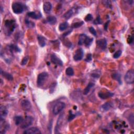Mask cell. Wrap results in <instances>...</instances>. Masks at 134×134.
<instances>
[{"label":"cell","mask_w":134,"mask_h":134,"mask_svg":"<svg viewBox=\"0 0 134 134\" xmlns=\"http://www.w3.org/2000/svg\"><path fill=\"white\" fill-rule=\"evenodd\" d=\"M25 6L23 3L19 2H15L12 5V8L15 14H19L22 13L24 11Z\"/></svg>","instance_id":"cell-1"},{"label":"cell","mask_w":134,"mask_h":134,"mask_svg":"<svg viewBox=\"0 0 134 134\" xmlns=\"http://www.w3.org/2000/svg\"><path fill=\"white\" fill-rule=\"evenodd\" d=\"M49 75L47 72H42L39 73L38 75L37 84L38 87H41L44 84L46 80L48 78Z\"/></svg>","instance_id":"cell-2"},{"label":"cell","mask_w":134,"mask_h":134,"mask_svg":"<svg viewBox=\"0 0 134 134\" xmlns=\"http://www.w3.org/2000/svg\"><path fill=\"white\" fill-rule=\"evenodd\" d=\"M66 104L63 102H59L54 105L52 109V113L55 115L59 114L65 108Z\"/></svg>","instance_id":"cell-3"},{"label":"cell","mask_w":134,"mask_h":134,"mask_svg":"<svg viewBox=\"0 0 134 134\" xmlns=\"http://www.w3.org/2000/svg\"><path fill=\"white\" fill-rule=\"evenodd\" d=\"M34 122L33 117L30 116H26L25 119H24L22 123L21 124V127L22 129L28 128L33 124Z\"/></svg>","instance_id":"cell-4"},{"label":"cell","mask_w":134,"mask_h":134,"mask_svg":"<svg viewBox=\"0 0 134 134\" xmlns=\"http://www.w3.org/2000/svg\"><path fill=\"white\" fill-rule=\"evenodd\" d=\"M124 80L128 84H133L134 82V72L133 70H128L124 76Z\"/></svg>","instance_id":"cell-5"},{"label":"cell","mask_w":134,"mask_h":134,"mask_svg":"<svg viewBox=\"0 0 134 134\" xmlns=\"http://www.w3.org/2000/svg\"><path fill=\"white\" fill-rule=\"evenodd\" d=\"M5 26L8 31V33L11 34L15 28V21L14 20H6L5 22Z\"/></svg>","instance_id":"cell-6"},{"label":"cell","mask_w":134,"mask_h":134,"mask_svg":"<svg viewBox=\"0 0 134 134\" xmlns=\"http://www.w3.org/2000/svg\"><path fill=\"white\" fill-rule=\"evenodd\" d=\"M21 105L22 109L25 111H29L32 109V104L28 100H21Z\"/></svg>","instance_id":"cell-7"},{"label":"cell","mask_w":134,"mask_h":134,"mask_svg":"<svg viewBox=\"0 0 134 134\" xmlns=\"http://www.w3.org/2000/svg\"><path fill=\"white\" fill-rule=\"evenodd\" d=\"M83 55L84 53L82 49L81 48L78 49L76 50L75 54L73 56L74 60L75 61H78L81 60H82L83 58Z\"/></svg>","instance_id":"cell-8"},{"label":"cell","mask_w":134,"mask_h":134,"mask_svg":"<svg viewBox=\"0 0 134 134\" xmlns=\"http://www.w3.org/2000/svg\"><path fill=\"white\" fill-rule=\"evenodd\" d=\"M8 114V111L6 106L1 105L0 107V120H4Z\"/></svg>","instance_id":"cell-9"},{"label":"cell","mask_w":134,"mask_h":134,"mask_svg":"<svg viewBox=\"0 0 134 134\" xmlns=\"http://www.w3.org/2000/svg\"><path fill=\"white\" fill-rule=\"evenodd\" d=\"M51 61L54 64H57V65L60 66H63V62L56 56V54H52L51 55Z\"/></svg>","instance_id":"cell-10"},{"label":"cell","mask_w":134,"mask_h":134,"mask_svg":"<svg viewBox=\"0 0 134 134\" xmlns=\"http://www.w3.org/2000/svg\"><path fill=\"white\" fill-rule=\"evenodd\" d=\"M99 96L103 100H106L108 98L111 97L114 95V93H112L111 92H100L99 93Z\"/></svg>","instance_id":"cell-11"},{"label":"cell","mask_w":134,"mask_h":134,"mask_svg":"<svg viewBox=\"0 0 134 134\" xmlns=\"http://www.w3.org/2000/svg\"><path fill=\"white\" fill-rule=\"evenodd\" d=\"M23 133L25 134H41V131L39 128L34 127L25 130Z\"/></svg>","instance_id":"cell-12"},{"label":"cell","mask_w":134,"mask_h":134,"mask_svg":"<svg viewBox=\"0 0 134 134\" xmlns=\"http://www.w3.org/2000/svg\"><path fill=\"white\" fill-rule=\"evenodd\" d=\"M96 44L100 49L102 50H105L107 47L106 39L103 38V39L98 40L96 41Z\"/></svg>","instance_id":"cell-13"},{"label":"cell","mask_w":134,"mask_h":134,"mask_svg":"<svg viewBox=\"0 0 134 134\" xmlns=\"http://www.w3.org/2000/svg\"><path fill=\"white\" fill-rule=\"evenodd\" d=\"M27 15L30 18L35 19V20H38V19L41 18L42 16L40 13H36L35 12H28Z\"/></svg>","instance_id":"cell-14"},{"label":"cell","mask_w":134,"mask_h":134,"mask_svg":"<svg viewBox=\"0 0 134 134\" xmlns=\"http://www.w3.org/2000/svg\"><path fill=\"white\" fill-rule=\"evenodd\" d=\"M52 4L49 2H46L44 4L43 6V9L46 13L48 14L50 13V12L52 10Z\"/></svg>","instance_id":"cell-15"},{"label":"cell","mask_w":134,"mask_h":134,"mask_svg":"<svg viewBox=\"0 0 134 134\" xmlns=\"http://www.w3.org/2000/svg\"><path fill=\"white\" fill-rule=\"evenodd\" d=\"M0 121H1V126H0L1 130H0V134H4L5 133L6 131L8 129V124L5 123L4 120H0Z\"/></svg>","instance_id":"cell-16"},{"label":"cell","mask_w":134,"mask_h":134,"mask_svg":"<svg viewBox=\"0 0 134 134\" xmlns=\"http://www.w3.org/2000/svg\"><path fill=\"white\" fill-rule=\"evenodd\" d=\"M1 75L3 76L4 78L8 80L9 81H12L13 80V76L11 74H9L8 72H4L2 69H1Z\"/></svg>","instance_id":"cell-17"},{"label":"cell","mask_w":134,"mask_h":134,"mask_svg":"<svg viewBox=\"0 0 134 134\" xmlns=\"http://www.w3.org/2000/svg\"><path fill=\"white\" fill-rule=\"evenodd\" d=\"M37 39L38 41V44L40 46L42 47H44L46 45V38L42 36H37Z\"/></svg>","instance_id":"cell-18"},{"label":"cell","mask_w":134,"mask_h":134,"mask_svg":"<svg viewBox=\"0 0 134 134\" xmlns=\"http://www.w3.org/2000/svg\"><path fill=\"white\" fill-rule=\"evenodd\" d=\"M95 85V84L93 82H90L88 84V85L87 86V87L85 88V89L84 90L83 94L84 95H87L88 93L90 92L91 88H93Z\"/></svg>","instance_id":"cell-19"},{"label":"cell","mask_w":134,"mask_h":134,"mask_svg":"<svg viewBox=\"0 0 134 134\" xmlns=\"http://www.w3.org/2000/svg\"><path fill=\"white\" fill-rule=\"evenodd\" d=\"M112 106H113V104H112L111 102H106L103 105H102V109H103L104 111H107L111 109Z\"/></svg>","instance_id":"cell-20"},{"label":"cell","mask_w":134,"mask_h":134,"mask_svg":"<svg viewBox=\"0 0 134 134\" xmlns=\"http://www.w3.org/2000/svg\"><path fill=\"white\" fill-rule=\"evenodd\" d=\"M47 21L50 25H54L57 23V18L55 16H49L47 17Z\"/></svg>","instance_id":"cell-21"},{"label":"cell","mask_w":134,"mask_h":134,"mask_svg":"<svg viewBox=\"0 0 134 134\" xmlns=\"http://www.w3.org/2000/svg\"><path fill=\"white\" fill-rule=\"evenodd\" d=\"M24 119L21 116H17L14 117V121H15V123L16 125H21Z\"/></svg>","instance_id":"cell-22"},{"label":"cell","mask_w":134,"mask_h":134,"mask_svg":"<svg viewBox=\"0 0 134 134\" xmlns=\"http://www.w3.org/2000/svg\"><path fill=\"white\" fill-rule=\"evenodd\" d=\"M87 35L84 34H81L79 36V42H78V45H82L84 44V42L85 40V38L87 37Z\"/></svg>","instance_id":"cell-23"},{"label":"cell","mask_w":134,"mask_h":134,"mask_svg":"<svg viewBox=\"0 0 134 134\" xmlns=\"http://www.w3.org/2000/svg\"><path fill=\"white\" fill-rule=\"evenodd\" d=\"M73 13H74V12H73V9H71L64 14L63 17L66 19V20H68V19L70 18L72 16Z\"/></svg>","instance_id":"cell-24"},{"label":"cell","mask_w":134,"mask_h":134,"mask_svg":"<svg viewBox=\"0 0 134 134\" xmlns=\"http://www.w3.org/2000/svg\"><path fill=\"white\" fill-rule=\"evenodd\" d=\"M93 41V38H90L89 37L87 36L85 38V40L84 41V44L87 47H88L91 45Z\"/></svg>","instance_id":"cell-25"},{"label":"cell","mask_w":134,"mask_h":134,"mask_svg":"<svg viewBox=\"0 0 134 134\" xmlns=\"http://www.w3.org/2000/svg\"><path fill=\"white\" fill-rule=\"evenodd\" d=\"M68 23L67 22H64L60 24L59 26V29L60 31H63L66 30L67 28L68 27Z\"/></svg>","instance_id":"cell-26"},{"label":"cell","mask_w":134,"mask_h":134,"mask_svg":"<svg viewBox=\"0 0 134 134\" xmlns=\"http://www.w3.org/2000/svg\"><path fill=\"white\" fill-rule=\"evenodd\" d=\"M66 74L68 76H72L74 75V70L71 67H69L66 70Z\"/></svg>","instance_id":"cell-27"},{"label":"cell","mask_w":134,"mask_h":134,"mask_svg":"<svg viewBox=\"0 0 134 134\" xmlns=\"http://www.w3.org/2000/svg\"><path fill=\"white\" fill-rule=\"evenodd\" d=\"M112 78H113L114 80L118 81L119 84H121V75L118 73H114L112 75Z\"/></svg>","instance_id":"cell-28"},{"label":"cell","mask_w":134,"mask_h":134,"mask_svg":"<svg viewBox=\"0 0 134 134\" xmlns=\"http://www.w3.org/2000/svg\"><path fill=\"white\" fill-rule=\"evenodd\" d=\"M84 24V22L83 21H78V22H76L73 23L72 25V27L73 28H79L81 27V26L83 25Z\"/></svg>","instance_id":"cell-29"},{"label":"cell","mask_w":134,"mask_h":134,"mask_svg":"<svg viewBox=\"0 0 134 134\" xmlns=\"http://www.w3.org/2000/svg\"><path fill=\"white\" fill-rule=\"evenodd\" d=\"M9 49H10V50L11 51H15V52H20L21 50L17 46H15V45H12L9 46Z\"/></svg>","instance_id":"cell-30"},{"label":"cell","mask_w":134,"mask_h":134,"mask_svg":"<svg viewBox=\"0 0 134 134\" xmlns=\"http://www.w3.org/2000/svg\"><path fill=\"white\" fill-rule=\"evenodd\" d=\"M121 54H122L121 50H118V51H116V52H115V54H114V55H113L114 58H115V59L118 58L119 57L121 56Z\"/></svg>","instance_id":"cell-31"},{"label":"cell","mask_w":134,"mask_h":134,"mask_svg":"<svg viewBox=\"0 0 134 134\" xmlns=\"http://www.w3.org/2000/svg\"><path fill=\"white\" fill-rule=\"evenodd\" d=\"M28 59H29V57L25 56L24 58L23 59L22 61H21V65H23V66L26 65V64H27L28 61Z\"/></svg>","instance_id":"cell-32"},{"label":"cell","mask_w":134,"mask_h":134,"mask_svg":"<svg viewBox=\"0 0 134 134\" xmlns=\"http://www.w3.org/2000/svg\"><path fill=\"white\" fill-rule=\"evenodd\" d=\"M94 23L95 24H96V25L102 24V21L99 16H98L96 19H95V20L94 21Z\"/></svg>","instance_id":"cell-33"},{"label":"cell","mask_w":134,"mask_h":134,"mask_svg":"<svg viewBox=\"0 0 134 134\" xmlns=\"http://www.w3.org/2000/svg\"><path fill=\"white\" fill-rule=\"evenodd\" d=\"M25 23L26 24V25L29 27H34V23H33V22H31L30 21H29L27 20H26Z\"/></svg>","instance_id":"cell-34"},{"label":"cell","mask_w":134,"mask_h":134,"mask_svg":"<svg viewBox=\"0 0 134 134\" xmlns=\"http://www.w3.org/2000/svg\"><path fill=\"white\" fill-rule=\"evenodd\" d=\"M89 31L92 35L94 36H96V35H97L96 32V30H95V29L93 27H91L89 28Z\"/></svg>","instance_id":"cell-35"},{"label":"cell","mask_w":134,"mask_h":134,"mask_svg":"<svg viewBox=\"0 0 134 134\" xmlns=\"http://www.w3.org/2000/svg\"><path fill=\"white\" fill-rule=\"evenodd\" d=\"M70 114H69V116L68 117V121H70L72 120H73V119L75 118L76 115L75 114H73L72 113V112L71 113V111H70Z\"/></svg>","instance_id":"cell-36"},{"label":"cell","mask_w":134,"mask_h":134,"mask_svg":"<svg viewBox=\"0 0 134 134\" xmlns=\"http://www.w3.org/2000/svg\"><path fill=\"white\" fill-rule=\"evenodd\" d=\"M93 20V16L91 14H88V15H87V16L85 17V21H91Z\"/></svg>","instance_id":"cell-37"},{"label":"cell","mask_w":134,"mask_h":134,"mask_svg":"<svg viewBox=\"0 0 134 134\" xmlns=\"http://www.w3.org/2000/svg\"><path fill=\"white\" fill-rule=\"evenodd\" d=\"M133 41H134V38H133V36H129L128 39H127V42L128 44H132Z\"/></svg>","instance_id":"cell-38"},{"label":"cell","mask_w":134,"mask_h":134,"mask_svg":"<svg viewBox=\"0 0 134 134\" xmlns=\"http://www.w3.org/2000/svg\"><path fill=\"white\" fill-rule=\"evenodd\" d=\"M85 60L87 62H90L92 60V54H88L87 55V58H85Z\"/></svg>","instance_id":"cell-39"},{"label":"cell","mask_w":134,"mask_h":134,"mask_svg":"<svg viewBox=\"0 0 134 134\" xmlns=\"http://www.w3.org/2000/svg\"><path fill=\"white\" fill-rule=\"evenodd\" d=\"M72 29H70V30H69L68 32H66V33H64V34L63 35V36H67V35H68L69 34H70L72 32Z\"/></svg>","instance_id":"cell-40"},{"label":"cell","mask_w":134,"mask_h":134,"mask_svg":"<svg viewBox=\"0 0 134 134\" xmlns=\"http://www.w3.org/2000/svg\"><path fill=\"white\" fill-rule=\"evenodd\" d=\"M109 23V21H108L107 23H106V24H105V25L104 26V29L106 30H107V27H108Z\"/></svg>","instance_id":"cell-41"},{"label":"cell","mask_w":134,"mask_h":134,"mask_svg":"<svg viewBox=\"0 0 134 134\" xmlns=\"http://www.w3.org/2000/svg\"><path fill=\"white\" fill-rule=\"evenodd\" d=\"M92 76H93V77H94V78H99V75H97V74H92Z\"/></svg>","instance_id":"cell-42"}]
</instances>
